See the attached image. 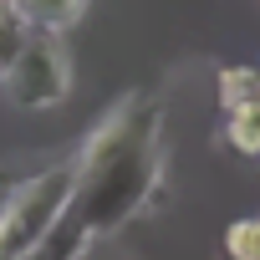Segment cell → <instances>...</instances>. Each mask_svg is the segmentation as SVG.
<instances>
[{"label":"cell","instance_id":"30bf717a","mask_svg":"<svg viewBox=\"0 0 260 260\" xmlns=\"http://www.w3.org/2000/svg\"><path fill=\"white\" fill-rule=\"evenodd\" d=\"M255 102H260V77H255Z\"/></svg>","mask_w":260,"mask_h":260},{"label":"cell","instance_id":"277c9868","mask_svg":"<svg viewBox=\"0 0 260 260\" xmlns=\"http://www.w3.org/2000/svg\"><path fill=\"white\" fill-rule=\"evenodd\" d=\"M11 6L31 21V31H51V36H67L82 11H87V0H11Z\"/></svg>","mask_w":260,"mask_h":260},{"label":"cell","instance_id":"52a82bcc","mask_svg":"<svg viewBox=\"0 0 260 260\" xmlns=\"http://www.w3.org/2000/svg\"><path fill=\"white\" fill-rule=\"evenodd\" d=\"M224 260H260V214H240L224 224Z\"/></svg>","mask_w":260,"mask_h":260},{"label":"cell","instance_id":"5b68a950","mask_svg":"<svg viewBox=\"0 0 260 260\" xmlns=\"http://www.w3.org/2000/svg\"><path fill=\"white\" fill-rule=\"evenodd\" d=\"M219 138H224L230 153H240V158H260V102H240V107H230L224 122H219Z\"/></svg>","mask_w":260,"mask_h":260},{"label":"cell","instance_id":"9c48e42d","mask_svg":"<svg viewBox=\"0 0 260 260\" xmlns=\"http://www.w3.org/2000/svg\"><path fill=\"white\" fill-rule=\"evenodd\" d=\"M21 184V174H16V164H6V158H0V204H6L11 199V189Z\"/></svg>","mask_w":260,"mask_h":260},{"label":"cell","instance_id":"8992f818","mask_svg":"<svg viewBox=\"0 0 260 260\" xmlns=\"http://www.w3.org/2000/svg\"><path fill=\"white\" fill-rule=\"evenodd\" d=\"M36 31H31V21L11 6V0H0V82H6V72L21 61V51H26V41H31Z\"/></svg>","mask_w":260,"mask_h":260},{"label":"cell","instance_id":"7a4b0ae2","mask_svg":"<svg viewBox=\"0 0 260 260\" xmlns=\"http://www.w3.org/2000/svg\"><path fill=\"white\" fill-rule=\"evenodd\" d=\"M72 194H77V164L72 158H56L41 174L21 179L11 189V199L0 204V260H36L41 245L67 219Z\"/></svg>","mask_w":260,"mask_h":260},{"label":"cell","instance_id":"6da1fadb","mask_svg":"<svg viewBox=\"0 0 260 260\" xmlns=\"http://www.w3.org/2000/svg\"><path fill=\"white\" fill-rule=\"evenodd\" d=\"M77 164V194L67 204V219L41 245L36 260H82L102 250L127 219L158 204L164 194V97L158 92H122L97 127L72 153Z\"/></svg>","mask_w":260,"mask_h":260},{"label":"cell","instance_id":"3957f363","mask_svg":"<svg viewBox=\"0 0 260 260\" xmlns=\"http://www.w3.org/2000/svg\"><path fill=\"white\" fill-rule=\"evenodd\" d=\"M0 92H6L11 107L21 112H46V107H61L72 97V51L61 36L51 31H36L21 51V61L6 72V82H0Z\"/></svg>","mask_w":260,"mask_h":260},{"label":"cell","instance_id":"ba28073f","mask_svg":"<svg viewBox=\"0 0 260 260\" xmlns=\"http://www.w3.org/2000/svg\"><path fill=\"white\" fill-rule=\"evenodd\" d=\"M255 77L260 67H219L214 77V92H219V107H240V102H255Z\"/></svg>","mask_w":260,"mask_h":260}]
</instances>
